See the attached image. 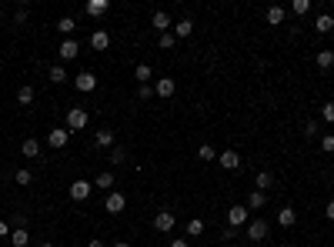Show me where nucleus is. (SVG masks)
Wrapping results in <instances>:
<instances>
[{
  "label": "nucleus",
  "instance_id": "1",
  "mask_svg": "<svg viewBox=\"0 0 334 247\" xmlns=\"http://www.w3.org/2000/svg\"><path fill=\"white\" fill-rule=\"evenodd\" d=\"M87 120H90V114L84 111V107H71V111H67V127L71 130H84Z\"/></svg>",
  "mask_w": 334,
  "mask_h": 247
},
{
  "label": "nucleus",
  "instance_id": "2",
  "mask_svg": "<svg viewBox=\"0 0 334 247\" xmlns=\"http://www.w3.org/2000/svg\"><path fill=\"white\" fill-rule=\"evenodd\" d=\"M174 224H177V217L171 214V210H160V214H154V227H157L160 234H167V231H174Z\"/></svg>",
  "mask_w": 334,
  "mask_h": 247
},
{
  "label": "nucleus",
  "instance_id": "3",
  "mask_svg": "<svg viewBox=\"0 0 334 247\" xmlns=\"http://www.w3.org/2000/svg\"><path fill=\"white\" fill-rule=\"evenodd\" d=\"M104 207L111 210V214H120V210L127 207V197H124V194H117V191H111V194H107V200H104Z\"/></svg>",
  "mask_w": 334,
  "mask_h": 247
},
{
  "label": "nucleus",
  "instance_id": "4",
  "mask_svg": "<svg viewBox=\"0 0 334 247\" xmlns=\"http://www.w3.org/2000/svg\"><path fill=\"white\" fill-rule=\"evenodd\" d=\"M90 191H94V184H90V181H74L71 184V197L74 200H87Z\"/></svg>",
  "mask_w": 334,
  "mask_h": 247
},
{
  "label": "nucleus",
  "instance_id": "5",
  "mask_svg": "<svg viewBox=\"0 0 334 247\" xmlns=\"http://www.w3.org/2000/svg\"><path fill=\"white\" fill-rule=\"evenodd\" d=\"M268 231H271L268 221H251V224H247V237H251V240H264Z\"/></svg>",
  "mask_w": 334,
  "mask_h": 247
},
{
  "label": "nucleus",
  "instance_id": "6",
  "mask_svg": "<svg viewBox=\"0 0 334 247\" xmlns=\"http://www.w3.org/2000/svg\"><path fill=\"white\" fill-rule=\"evenodd\" d=\"M74 84H77V90H84V94H90V90L97 87V77H94V74H90V70H80Z\"/></svg>",
  "mask_w": 334,
  "mask_h": 247
},
{
  "label": "nucleus",
  "instance_id": "7",
  "mask_svg": "<svg viewBox=\"0 0 334 247\" xmlns=\"http://www.w3.org/2000/svg\"><path fill=\"white\" fill-rule=\"evenodd\" d=\"M67 140H71V130H64V127H54L47 134V144L50 147H67Z\"/></svg>",
  "mask_w": 334,
  "mask_h": 247
},
{
  "label": "nucleus",
  "instance_id": "8",
  "mask_svg": "<svg viewBox=\"0 0 334 247\" xmlns=\"http://www.w3.org/2000/svg\"><path fill=\"white\" fill-rule=\"evenodd\" d=\"M244 221H247V207L244 204H234V207L227 210V224H231V227H241Z\"/></svg>",
  "mask_w": 334,
  "mask_h": 247
},
{
  "label": "nucleus",
  "instance_id": "9",
  "mask_svg": "<svg viewBox=\"0 0 334 247\" xmlns=\"http://www.w3.org/2000/svg\"><path fill=\"white\" fill-rule=\"evenodd\" d=\"M217 160H221V167H224V170H238V167H241L238 151H221V157H217Z\"/></svg>",
  "mask_w": 334,
  "mask_h": 247
},
{
  "label": "nucleus",
  "instance_id": "10",
  "mask_svg": "<svg viewBox=\"0 0 334 247\" xmlns=\"http://www.w3.org/2000/svg\"><path fill=\"white\" fill-rule=\"evenodd\" d=\"M174 90H177V84H174L171 77H160L157 84H154V94H157V97H171Z\"/></svg>",
  "mask_w": 334,
  "mask_h": 247
},
{
  "label": "nucleus",
  "instance_id": "11",
  "mask_svg": "<svg viewBox=\"0 0 334 247\" xmlns=\"http://www.w3.org/2000/svg\"><path fill=\"white\" fill-rule=\"evenodd\" d=\"M278 224H281V227H294V224H297V210L294 207H281L278 210Z\"/></svg>",
  "mask_w": 334,
  "mask_h": 247
},
{
  "label": "nucleus",
  "instance_id": "12",
  "mask_svg": "<svg viewBox=\"0 0 334 247\" xmlns=\"http://www.w3.org/2000/svg\"><path fill=\"white\" fill-rule=\"evenodd\" d=\"M77 54H80V44H77V40H64V44H60V60H74Z\"/></svg>",
  "mask_w": 334,
  "mask_h": 247
},
{
  "label": "nucleus",
  "instance_id": "13",
  "mask_svg": "<svg viewBox=\"0 0 334 247\" xmlns=\"http://www.w3.org/2000/svg\"><path fill=\"white\" fill-rule=\"evenodd\" d=\"M151 24H154V27H157V30H160V33H171V27H174V24H171V17H167V14H164V10H157V14H154V17H151Z\"/></svg>",
  "mask_w": 334,
  "mask_h": 247
},
{
  "label": "nucleus",
  "instance_id": "14",
  "mask_svg": "<svg viewBox=\"0 0 334 247\" xmlns=\"http://www.w3.org/2000/svg\"><path fill=\"white\" fill-rule=\"evenodd\" d=\"M264 204H268V194H264V191H251V194H247V207H251V210H261Z\"/></svg>",
  "mask_w": 334,
  "mask_h": 247
},
{
  "label": "nucleus",
  "instance_id": "15",
  "mask_svg": "<svg viewBox=\"0 0 334 247\" xmlns=\"http://www.w3.org/2000/svg\"><path fill=\"white\" fill-rule=\"evenodd\" d=\"M107 7H111L107 0H87V17H104Z\"/></svg>",
  "mask_w": 334,
  "mask_h": 247
},
{
  "label": "nucleus",
  "instance_id": "16",
  "mask_svg": "<svg viewBox=\"0 0 334 247\" xmlns=\"http://www.w3.org/2000/svg\"><path fill=\"white\" fill-rule=\"evenodd\" d=\"M314 30H318V33H331L334 30V17L331 14H321L318 20H314Z\"/></svg>",
  "mask_w": 334,
  "mask_h": 247
},
{
  "label": "nucleus",
  "instance_id": "17",
  "mask_svg": "<svg viewBox=\"0 0 334 247\" xmlns=\"http://www.w3.org/2000/svg\"><path fill=\"white\" fill-rule=\"evenodd\" d=\"M20 151H24V157H34V160H37V157H40V144L34 140V137H27V140L20 144Z\"/></svg>",
  "mask_w": 334,
  "mask_h": 247
},
{
  "label": "nucleus",
  "instance_id": "18",
  "mask_svg": "<svg viewBox=\"0 0 334 247\" xmlns=\"http://www.w3.org/2000/svg\"><path fill=\"white\" fill-rule=\"evenodd\" d=\"M254 184H257V191H264V194H268L271 187H274V174H271V170H261Z\"/></svg>",
  "mask_w": 334,
  "mask_h": 247
},
{
  "label": "nucleus",
  "instance_id": "19",
  "mask_svg": "<svg viewBox=\"0 0 334 247\" xmlns=\"http://www.w3.org/2000/svg\"><path fill=\"white\" fill-rule=\"evenodd\" d=\"M107 44H111L107 30H94V37H90V47H94V50H107Z\"/></svg>",
  "mask_w": 334,
  "mask_h": 247
},
{
  "label": "nucleus",
  "instance_id": "20",
  "mask_svg": "<svg viewBox=\"0 0 334 247\" xmlns=\"http://www.w3.org/2000/svg\"><path fill=\"white\" fill-rule=\"evenodd\" d=\"M94 140H97V147H114V130L101 127V130L94 134Z\"/></svg>",
  "mask_w": 334,
  "mask_h": 247
},
{
  "label": "nucleus",
  "instance_id": "21",
  "mask_svg": "<svg viewBox=\"0 0 334 247\" xmlns=\"http://www.w3.org/2000/svg\"><path fill=\"white\" fill-rule=\"evenodd\" d=\"M171 33H174V37H191V33H194V24H191V20H177Z\"/></svg>",
  "mask_w": 334,
  "mask_h": 247
},
{
  "label": "nucleus",
  "instance_id": "22",
  "mask_svg": "<svg viewBox=\"0 0 334 247\" xmlns=\"http://www.w3.org/2000/svg\"><path fill=\"white\" fill-rule=\"evenodd\" d=\"M34 97H37V94H34V87H30V84H24V87H20V90H17V100H20V104H34Z\"/></svg>",
  "mask_w": 334,
  "mask_h": 247
},
{
  "label": "nucleus",
  "instance_id": "23",
  "mask_svg": "<svg viewBox=\"0 0 334 247\" xmlns=\"http://www.w3.org/2000/svg\"><path fill=\"white\" fill-rule=\"evenodd\" d=\"M264 17H268L271 27H278L281 20H284V7H268V14H264Z\"/></svg>",
  "mask_w": 334,
  "mask_h": 247
},
{
  "label": "nucleus",
  "instance_id": "24",
  "mask_svg": "<svg viewBox=\"0 0 334 247\" xmlns=\"http://www.w3.org/2000/svg\"><path fill=\"white\" fill-rule=\"evenodd\" d=\"M10 244H14V247H27V244H30V234H27L24 227H20V231H14V234H10Z\"/></svg>",
  "mask_w": 334,
  "mask_h": 247
},
{
  "label": "nucleus",
  "instance_id": "25",
  "mask_svg": "<svg viewBox=\"0 0 334 247\" xmlns=\"http://www.w3.org/2000/svg\"><path fill=\"white\" fill-rule=\"evenodd\" d=\"M318 67H321V70L334 67V50H318Z\"/></svg>",
  "mask_w": 334,
  "mask_h": 247
},
{
  "label": "nucleus",
  "instance_id": "26",
  "mask_svg": "<svg viewBox=\"0 0 334 247\" xmlns=\"http://www.w3.org/2000/svg\"><path fill=\"white\" fill-rule=\"evenodd\" d=\"M187 234H191V237H201V234H204V221H201V217H191V221H187Z\"/></svg>",
  "mask_w": 334,
  "mask_h": 247
},
{
  "label": "nucleus",
  "instance_id": "27",
  "mask_svg": "<svg viewBox=\"0 0 334 247\" xmlns=\"http://www.w3.org/2000/svg\"><path fill=\"white\" fill-rule=\"evenodd\" d=\"M14 181L20 184V187H30V184H34V174H30V170H27V167H20V170H17V174H14Z\"/></svg>",
  "mask_w": 334,
  "mask_h": 247
},
{
  "label": "nucleus",
  "instance_id": "28",
  "mask_svg": "<svg viewBox=\"0 0 334 247\" xmlns=\"http://www.w3.org/2000/svg\"><path fill=\"white\" fill-rule=\"evenodd\" d=\"M50 80H54V84H64V80H67L64 64H54V67H50Z\"/></svg>",
  "mask_w": 334,
  "mask_h": 247
},
{
  "label": "nucleus",
  "instance_id": "29",
  "mask_svg": "<svg viewBox=\"0 0 334 247\" xmlns=\"http://www.w3.org/2000/svg\"><path fill=\"white\" fill-rule=\"evenodd\" d=\"M151 74H154V70H151V64H137V70H134V77H137V80H141V84H147V80H151Z\"/></svg>",
  "mask_w": 334,
  "mask_h": 247
},
{
  "label": "nucleus",
  "instance_id": "30",
  "mask_svg": "<svg viewBox=\"0 0 334 247\" xmlns=\"http://www.w3.org/2000/svg\"><path fill=\"white\" fill-rule=\"evenodd\" d=\"M57 30H60V33H74V30H77V20H74V17H64V20L57 24Z\"/></svg>",
  "mask_w": 334,
  "mask_h": 247
},
{
  "label": "nucleus",
  "instance_id": "31",
  "mask_svg": "<svg viewBox=\"0 0 334 247\" xmlns=\"http://www.w3.org/2000/svg\"><path fill=\"white\" fill-rule=\"evenodd\" d=\"M97 187H111L114 191V174L111 170H101V174H97Z\"/></svg>",
  "mask_w": 334,
  "mask_h": 247
},
{
  "label": "nucleus",
  "instance_id": "32",
  "mask_svg": "<svg viewBox=\"0 0 334 247\" xmlns=\"http://www.w3.org/2000/svg\"><path fill=\"white\" fill-rule=\"evenodd\" d=\"M111 160H114V164H124V160H127V151L114 144V147H111Z\"/></svg>",
  "mask_w": 334,
  "mask_h": 247
},
{
  "label": "nucleus",
  "instance_id": "33",
  "mask_svg": "<svg viewBox=\"0 0 334 247\" xmlns=\"http://www.w3.org/2000/svg\"><path fill=\"white\" fill-rule=\"evenodd\" d=\"M291 10H294L297 17H304V14L311 10V0H294V4H291Z\"/></svg>",
  "mask_w": 334,
  "mask_h": 247
},
{
  "label": "nucleus",
  "instance_id": "34",
  "mask_svg": "<svg viewBox=\"0 0 334 247\" xmlns=\"http://www.w3.org/2000/svg\"><path fill=\"white\" fill-rule=\"evenodd\" d=\"M197 157H201V160H217V151L211 147V144H204V147L197 151Z\"/></svg>",
  "mask_w": 334,
  "mask_h": 247
},
{
  "label": "nucleus",
  "instance_id": "35",
  "mask_svg": "<svg viewBox=\"0 0 334 247\" xmlns=\"http://www.w3.org/2000/svg\"><path fill=\"white\" fill-rule=\"evenodd\" d=\"M321 151H324V154H334V134H324V137H321Z\"/></svg>",
  "mask_w": 334,
  "mask_h": 247
},
{
  "label": "nucleus",
  "instance_id": "36",
  "mask_svg": "<svg viewBox=\"0 0 334 247\" xmlns=\"http://www.w3.org/2000/svg\"><path fill=\"white\" fill-rule=\"evenodd\" d=\"M321 117H324L327 124H334V100H327V104L321 107Z\"/></svg>",
  "mask_w": 334,
  "mask_h": 247
},
{
  "label": "nucleus",
  "instance_id": "37",
  "mask_svg": "<svg viewBox=\"0 0 334 247\" xmlns=\"http://www.w3.org/2000/svg\"><path fill=\"white\" fill-rule=\"evenodd\" d=\"M137 97H141V100H151V97H154V87H151V84H141V87H137Z\"/></svg>",
  "mask_w": 334,
  "mask_h": 247
},
{
  "label": "nucleus",
  "instance_id": "38",
  "mask_svg": "<svg viewBox=\"0 0 334 247\" xmlns=\"http://www.w3.org/2000/svg\"><path fill=\"white\" fill-rule=\"evenodd\" d=\"M174 44H177V37H174V33H160V47H164V50H171Z\"/></svg>",
  "mask_w": 334,
  "mask_h": 247
},
{
  "label": "nucleus",
  "instance_id": "39",
  "mask_svg": "<svg viewBox=\"0 0 334 247\" xmlns=\"http://www.w3.org/2000/svg\"><path fill=\"white\" fill-rule=\"evenodd\" d=\"M304 137H318V120H308L304 124Z\"/></svg>",
  "mask_w": 334,
  "mask_h": 247
},
{
  "label": "nucleus",
  "instance_id": "40",
  "mask_svg": "<svg viewBox=\"0 0 334 247\" xmlns=\"http://www.w3.org/2000/svg\"><path fill=\"white\" fill-rule=\"evenodd\" d=\"M20 227L27 231V214H14V231H20Z\"/></svg>",
  "mask_w": 334,
  "mask_h": 247
},
{
  "label": "nucleus",
  "instance_id": "41",
  "mask_svg": "<svg viewBox=\"0 0 334 247\" xmlns=\"http://www.w3.org/2000/svg\"><path fill=\"white\" fill-rule=\"evenodd\" d=\"M17 24H27V4H20V7H17V17H14Z\"/></svg>",
  "mask_w": 334,
  "mask_h": 247
},
{
  "label": "nucleus",
  "instance_id": "42",
  "mask_svg": "<svg viewBox=\"0 0 334 247\" xmlns=\"http://www.w3.org/2000/svg\"><path fill=\"white\" fill-rule=\"evenodd\" d=\"M171 247H191L187 240H171Z\"/></svg>",
  "mask_w": 334,
  "mask_h": 247
},
{
  "label": "nucleus",
  "instance_id": "43",
  "mask_svg": "<svg viewBox=\"0 0 334 247\" xmlns=\"http://www.w3.org/2000/svg\"><path fill=\"white\" fill-rule=\"evenodd\" d=\"M327 217L334 221V200H327Z\"/></svg>",
  "mask_w": 334,
  "mask_h": 247
},
{
  "label": "nucleus",
  "instance_id": "44",
  "mask_svg": "<svg viewBox=\"0 0 334 247\" xmlns=\"http://www.w3.org/2000/svg\"><path fill=\"white\" fill-rule=\"evenodd\" d=\"M0 237H7V221H0Z\"/></svg>",
  "mask_w": 334,
  "mask_h": 247
},
{
  "label": "nucleus",
  "instance_id": "45",
  "mask_svg": "<svg viewBox=\"0 0 334 247\" xmlns=\"http://www.w3.org/2000/svg\"><path fill=\"white\" fill-rule=\"evenodd\" d=\"M87 247H107V244H104V240H90Z\"/></svg>",
  "mask_w": 334,
  "mask_h": 247
},
{
  "label": "nucleus",
  "instance_id": "46",
  "mask_svg": "<svg viewBox=\"0 0 334 247\" xmlns=\"http://www.w3.org/2000/svg\"><path fill=\"white\" fill-rule=\"evenodd\" d=\"M114 247H130V244H124V240H117V244H114Z\"/></svg>",
  "mask_w": 334,
  "mask_h": 247
},
{
  "label": "nucleus",
  "instance_id": "47",
  "mask_svg": "<svg viewBox=\"0 0 334 247\" xmlns=\"http://www.w3.org/2000/svg\"><path fill=\"white\" fill-rule=\"evenodd\" d=\"M40 247H54V244H50V240H44V244H40Z\"/></svg>",
  "mask_w": 334,
  "mask_h": 247
},
{
  "label": "nucleus",
  "instance_id": "48",
  "mask_svg": "<svg viewBox=\"0 0 334 247\" xmlns=\"http://www.w3.org/2000/svg\"><path fill=\"white\" fill-rule=\"evenodd\" d=\"M284 247H297V244H284Z\"/></svg>",
  "mask_w": 334,
  "mask_h": 247
}]
</instances>
